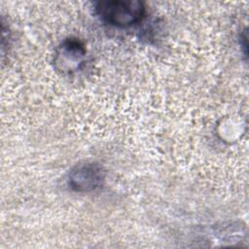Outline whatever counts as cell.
<instances>
[{"instance_id":"1","label":"cell","mask_w":249,"mask_h":249,"mask_svg":"<svg viewBox=\"0 0 249 249\" xmlns=\"http://www.w3.org/2000/svg\"><path fill=\"white\" fill-rule=\"evenodd\" d=\"M95 12L106 23L128 27L142 20L146 8L138 0H107L95 4Z\"/></svg>"},{"instance_id":"3","label":"cell","mask_w":249,"mask_h":249,"mask_svg":"<svg viewBox=\"0 0 249 249\" xmlns=\"http://www.w3.org/2000/svg\"><path fill=\"white\" fill-rule=\"evenodd\" d=\"M87 50L77 39L64 40L56 49L54 55L55 68L62 74H73L83 69L86 64Z\"/></svg>"},{"instance_id":"2","label":"cell","mask_w":249,"mask_h":249,"mask_svg":"<svg viewBox=\"0 0 249 249\" xmlns=\"http://www.w3.org/2000/svg\"><path fill=\"white\" fill-rule=\"evenodd\" d=\"M105 175V170L98 163H80L69 172L68 185L77 193H89L103 185Z\"/></svg>"}]
</instances>
